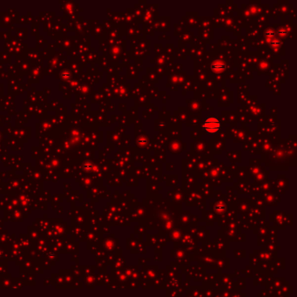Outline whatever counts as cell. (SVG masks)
Listing matches in <instances>:
<instances>
[{
    "label": "cell",
    "mask_w": 297,
    "mask_h": 297,
    "mask_svg": "<svg viewBox=\"0 0 297 297\" xmlns=\"http://www.w3.org/2000/svg\"><path fill=\"white\" fill-rule=\"evenodd\" d=\"M203 127H204V129H205V131L206 132L214 134V133H216L221 129V123H220L219 119L216 117L211 116V117H208L205 119L204 124H203Z\"/></svg>",
    "instance_id": "6da1fadb"
},
{
    "label": "cell",
    "mask_w": 297,
    "mask_h": 297,
    "mask_svg": "<svg viewBox=\"0 0 297 297\" xmlns=\"http://www.w3.org/2000/svg\"><path fill=\"white\" fill-rule=\"evenodd\" d=\"M226 64L222 62V61H215L212 65H211V69L212 71L215 73H221L224 72L226 70Z\"/></svg>",
    "instance_id": "7a4b0ae2"
},
{
    "label": "cell",
    "mask_w": 297,
    "mask_h": 297,
    "mask_svg": "<svg viewBox=\"0 0 297 297\" xmlns=\"http://www.w3.org/2000/svg\"><path fill=\"white\" fill-rule=\"evenodd\" d=\"M215 209L216 210V211H217V212H219V213H221V212H223V211L226 209V206H224V205H222V204H219V205L215 206Z\"/></svg>",
    "instance_id": "3957f363"
}]
</instances>
